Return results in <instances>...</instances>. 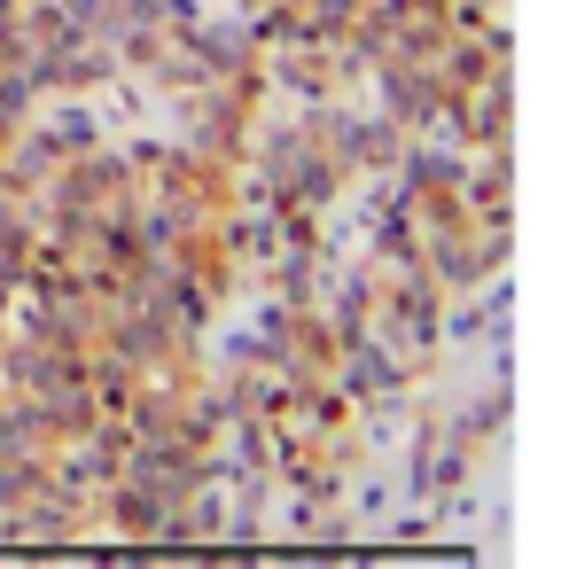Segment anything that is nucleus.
Wrapping results in <instances>:
<instances>
[{
  "instance_id": "nucleus-1",
  "label": "nucleus",
  "mask_w": 569,
  "mask_h": 569,
  "mask_svg": "<svg viewBox=\"0 0 569 569\" xmlns=\"http://www.w3.org/2000/svg\"><path fill=\"white\" fill-rule=\"evenodd\" d=\"M180 499H188V491H172V483H141V476H133V483L118 491V522H126V530H164Z\"/></svg>"
}]
</instances>
